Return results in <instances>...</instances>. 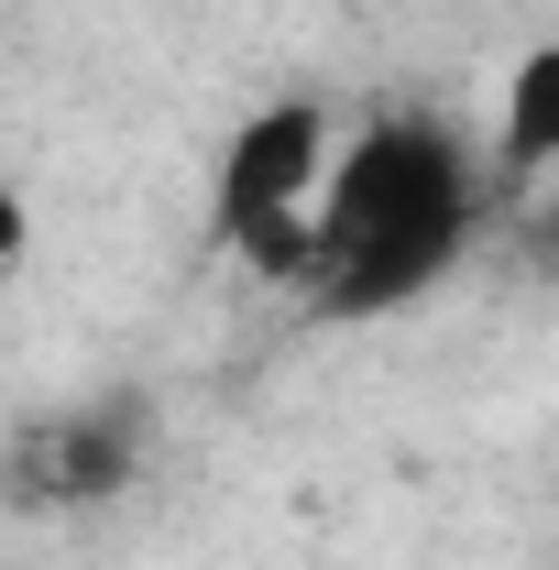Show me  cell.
I'll return each instance as SVG.
<instances>
[{"mask_svg": "<svg viewBox=\"0 0 559 570\" xmlns=\"http://www.w3.org/2000/svg\"><path fill=\"white\" fill-rule=\"evenodd\" d=\"M330 165H341L330 154V110H307V99L253 110L231 132V165H219V230H231V253L307 285V264H318V209H330Z\"/></svg>", "mask_w": 559, "mask_h": 570, "instance_id": "6da1fadb", "label": "cell"}, {"mask_svg": "<svg viewBox=\"0 0 559 570\" xmlns=\"http://www.w3.org/2000/svg\"><path fill=\"white\" fill-rule=\"evenodd\" d=\"M493 142H504V165H516V176H549V165H559V33L516 56V77H504V121H493Z\"/></svg>", "mask_w": 559, "mask_h": 570, "instance_id": "7a4b0ae2", "label": "cell"}, {"mask_svg": "<svg viewBox=\"0 0 559 570\" xmlns=\"http://www.w3.org/2000/svg\"><path fill=\"white\" fill-rule=\"evenodd\" d=\"M133 472V428H45L33 439V494H110Z\"/></svg>", "mask_w": 559, "mask_h": 570, "instance_id": "3957f363", "label": "cell"}, {"mask_svg": "<svg viewBox=\"0 0 559 570\" xmlns=\"http://www.w3.org/2000/svg\"><path fill=\"white\" fill-rule=\"evenodd\" d=\"M11 264H22V198L0 187V275H11Z\"/></svg>", "mask_w": 559, "mask_h": 570, "instance_id": "277c9868", "label": "cell"}]
</instances>
